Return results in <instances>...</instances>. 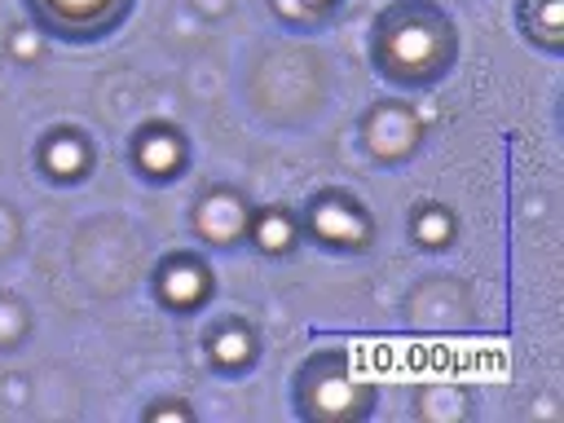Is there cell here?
I'll use <instances>...</instances> for the list:
<instances>
[{
	"instance_id": "1",
	"label": "cell",
	"mask_w": 564,
	"mask_h": 423,
	"mask_svg": "<svg viewBox=\"0 0 564 423\" xmlns=\"http://www.w3.org/2000/svg\"><path fill=\"white\" fill-rule=\"evenodd\" d=\"M458 26L436 0H388L366 31L370 66L383 84L423 93L458 66Z\"/></svg>"
},
{
	"instance_id": "2",
	"label": "cell",
	"mask_w": 564,
	"mask_h": 423,
	"mask_svg": "<svg viewBox=\"0 0 564 423\" xmlns=\"http://www.w3.org/2000/svg\"><path fill=\"white\" fill-rule=\"evenodd\" d=\"M379 410V388L366 379L348 344H322L291 370V414L300 423H366Z\"/></svg>"
},
{
	"instance_id": "3",
	"label": "cell",
	"mask_w": 564,
	"mask_h": 423,
	"mask_svg": "<svg viewBox=\"0 0 564 423\" xmlns=\"http://www.w3.org/2000/svg\"><path fill=\"white\" fill-rule=\"evenodd\" d=\"M300 229H304V238H313L322 251H335V256H361L375 242L370 207L339 185L308 194V203L300 212Z\"/></svg>"
},
{
	"instance_id": "4",
	"label": "cell",
	"mask_w": 564,
	"mask_h": 423,
	"mask_svg": "<svg viewBox=\"0 0 564 423\" xmlns=\"http://www.w3.org/2000/svg\"><path fill=\"white\" fill-rule=\"evenodd\" d=\"M31 26L57 44H101L137 9V0H22Z\"/></svg>"
},
{
	"instance_id": "5",
	"label": "cell",
	"mask_w": 564,
	"mask_h": 423,
	"mask_svg": "<svg viewBox=\"0 0 564 423\" xmlns=\"http://www.w3.org/2000/svg\"><path fill=\"white\" fill-rule=\"evenodd\" d=\"M150 291L167 313H203L216 295V273L203 251H167L150 273Z\"/></svg>"
},
{
	"instance_id": "6",
	"label": "cell",
	"mask_w": 564,
	"mask_h": 423,
	"mask_svg": "<svg viewBox=\"0 0 564 423\" xmlns=\"http://www.w3.org/2000/svg\"><path fill=\"white\" fill-rule=\"evenodd\" d=\"M361 145L370 159L379 163H410L423 145V119L414 106L405 101H375L366 115H361Z\"/></svg>"
},
{
	"instance_id": "7",
	"label": "cell",
	"mask_w": 564,
	"mask_h": 423,
	"mask_svg": "<svg viewBox=\"0 0 564 423\" xmlns=\"http://www.w3.org/2000/svg\"><path fill=\"white\" fill-rule=\"evenodd\" d=\"M247 220H251V207H247V198L234 185H212L189 207L194 238L207 242V247H216V251L242 247L247 242Z\"/></svg>"
},
{
	"instance_id": "8",
	"label": "cell",
	"mask_w": 564,
	"mask_h": 423,
	"mask_svg": "<svg viewBox=\"0 0 564 423\" xmlns=\"http://www.w3.org/2000/svg\"><path fill=\"white\" fill-rule=\"evenodd\" d=\"M128 159H132V167L141 172V181L167 185V181H176V176L185 172V163H189V141H185L181 128H172V123H163V119H150V123H141V128L132 132Z\"/></svg>"
},
{
	"instance_id": "9",
	"label": "cell",
	"mask_w": 564,
	"mask_h": 423,
	"mask_svg": "<svg viewBox=\"0 0 564 423\" xmlns=\"http://www.w3.org/2000/svg\"><path fill=\"white\" fill-rule=\"evenodd\" d=\"M203 352H207V366H212L216 375L238 379V375H247V370L260 361V335H256L251 322H242L238 313H229V317H220V322L207 326Z\"/></svg>"
},
{
	"instance_id": "10",
	"label": "cell",
	"mask_w": 564,
	"mask_h": 423,
	"mask_svg": "<svg viewBox=\"0 0 564 423\" xmlns=\"http://www.w3.org/2000/svg\"><path fill=\"white\" fill-rule=\"evenodd\" d=\"M35 163H40V172H44L48 181L75 185V181H84L88 167H93V145H88V137H84L79 128H53V132L35 145Z\"/></svg>"
},
{
	"instance_id": "11",
	"label": "cell",
	"mask_w": 564,
	"mask_h": 423,
	"mask_svg": "<svg viewBox=\"0 0 564 423\" xmlns=\"http://www.w3.org/2000/svg\"><path fill=\"white\" fill-rule=\"evenodd\" d=\"M247 242L260 251V256H291L300 242H304V229H300V216L282 203H264V207H251V220H247Z\"/></svg>"
},
{
	"instance_id": "12",
	"label": "cell",
	"mask_w": 564,
	"mask_h": 423,
	"mask_svg": "<svg viewBox=\"0 0 564 423\" xmlns=\"http://www.w3.org/2000/svg\"><path fill=\"white\" fill-rule=\"evenodd\" d=\"M516 26L533 48L564 53V0H516Z\"/></svg>"
},
{
	"instance_id": "13",
	"label": "cell",
	"mask_w": 564,
	"mask_h": 423,
	"mask_svg": "<svg viewBox=\"0 0 564 423\" xmlns=\"http://www.w3.org/2000/svg\"><path fill=\"white\" fill-rule=\"evenodd\" d=\"M454 234H458V220L445 203H419L410 212V238L419 251H445L454 242Z\"/></svg>"
},
{
	"instance_id": "14",
	"label": "cell",
	"mask_w": 564,
	"mask_h": 423,
	"mask_svg": "<svg viewBox=\"0 0 564 423\" xmlns=\"http://www.w3.org/2000/svg\"><path fill=\"white\" fill-rule=\"evenodd\" d=\"M269 9L286 26H313V22H326L339 9V0H269Z\"/></svg>"
},
{
	"instance_id": "15",
	"label": "cell",
	"mask_w": 564,
	"mask_h": 423,
	"mask_svg": "<svg viewBox=\"0 0 564 423\" xmlns=\"http://www.w3.org/2000/svg\"><path fill=\"white\" fill-rule=\"evenodd\" d=\"M26 330H31L26 304H22L18 295H0V348H13Z\"/></svg>"
},
{
	"instance_id": "16",
	"label": "cell",
	"mask_w": 564,
	"mask_h": 423,
	"mask_svg": "<svg viewBox=\"0 0 564 423\" xmlns=\"http://www.w3.org/2000/svg\"><path fill=\"white\" fill-rule=\"evenodd\" d=\"M9 48H13L18 62H35V53H40V31H35V26H13V31H9Z\"/></svg>"
},
{
	"instance_id": "17",
	"label": "cell",
	"mask_w": 564,
	"mask_h": 423,
	"mask_svg": "<svg viewBox=\"0 0 564 423\" xmlns=\"http://www.w3.org/2000/svg\"><path fill=\"white\" fill-rule=\"evenodd\" d=\"M141 419H194V410L185 405V401H150L145 410H141Z\"/></svg>"
}]
</instances>
